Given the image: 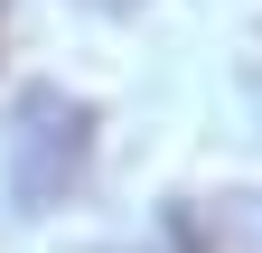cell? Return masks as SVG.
Listing matches in <instances>:
<instances>
[{"label": "cell", "instance_id": "1", "mask_svg": "<svg viewBox=\"0 0 262 253\" xmlns=\"http://www.w3.org/2000/svg\"><path fill=\"white\" fill-rule=\"evenodd\" d=\"M84 169H94V103L66 85H28L10 113V197L47 216L84 187Z\"/></svg>", "mask_w": 262, "mask_h": 253}, {"label": "cell", "instance_id": "2", "mask_svg": "<svg viewBox=\"0 0 262 253\" xmlns=\"http://www.w3.org/2000/svg\"><path fill=\"white\" fill-rule=\"evenodd\" d=\"M169 253H262V197H178L169 206Z\"/></svg>", "mask_w": 262, "mask_h": 253}, {"label": "cell", "instance_id": "3", "mask_svg": "<svg viewBox=\"0 0 262 253\" xmlns=\"http://www.w3.org/2000/svg\"><path fill=\"white\" fill-rule=\"evenodd\" d=\"M75 10H103V19H122V10H141V0H75Z\"/></svg>", "mask_w": 262, "mask_h": 253}, {"label": "cell", "instance_id": "4", "mask_svg": "<svg viewBox=\"0 0 262 253\" xmlns=\"http://www.w3.org/2000/svg\"><path fill=\"white\" fill-rule=\"evenodd\" d=\"M0 47H10V0H0Z\"/></svg>", "mask_w": 262, "mask_h": 253}]
</instances>
